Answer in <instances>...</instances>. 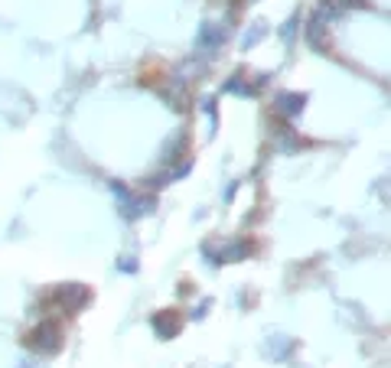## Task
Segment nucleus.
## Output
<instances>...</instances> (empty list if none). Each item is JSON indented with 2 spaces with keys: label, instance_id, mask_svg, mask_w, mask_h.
<instances>
[]
</instances>
